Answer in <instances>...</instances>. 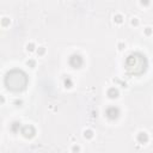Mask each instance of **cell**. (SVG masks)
Masks as SVG:
<instances>
[{
    "instance_id": "obj_1",
    "label": "cell",
    "mask_w": 153,
    "mask_h": 153,
    "mask_svg": "<svg viewBox=\"0 0 153 153\" xmlns=\"http://www.w3.org/2000/svg\"><path fill=\"white\" fill-rule=\"evenodd\" d=\"M5 84L6 86L12 91H22L26 87L27 84V76L23 71L13 69L8 72L5 76Z\"/></svg>"
},
{
    "instance_id": "obj_2",
    "label": "cell",
    "mask_w": 153,
    "mask_h": 153,
    "mask_svg": "<svg viewBox=\"0 0 153 153\" xmlns=\"http://www.w3.org/2000/svg\"><path fill=\"white\" fill-rule=\"evenodd\" d=\"M126 68L130 74H134V75L142 74L147 68V60L142 54L134 53L127 57Z\"/></svg>"
}]
</instances>
